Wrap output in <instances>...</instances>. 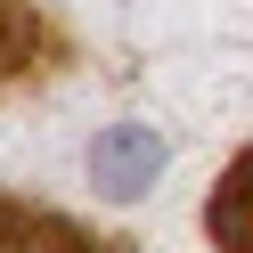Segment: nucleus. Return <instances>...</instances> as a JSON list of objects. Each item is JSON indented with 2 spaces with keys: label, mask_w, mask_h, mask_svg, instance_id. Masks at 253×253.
<instances>
[{
  "label": "nucleus",
  "mask_w": 253,
  "mask_h": 253,
  "mask_svg": "<svg viewBox=\"0 0 253 253\" xmlns=\"http://www.w3.org/2000/svg\"><path fill=\"white\" fill-rule=\"evenodd\" d=\"M164 164H171V147L147 123H115V131H98V147H90V188H98L106 204H139L164 180Z\"/></svg>",
  "instance_id": "1"
},
{
  "label": "nucleus",
  "mask_w": 253,
  "mask_h": 253,
  "mask_svg": "<svg viewBox=\"0 0 253 253\" xmlns=\"http://www.w3.org/2000/svg\"><path fill=\"white\" fill-rule=\"evenodd\" d=\"M0 253H123V245H98L90 229H74L66 212H41L25 196H0Z\"/></svg>",
  "instance_id": "2"
},
{
  "label": "nucleus",
  "mask_w": 253,
  "mask_h": 253,
  "mask_svg": "<svg viewBox=\"0 0 253 253\" xmlns=\"http://www.w3.org/2000/svg\"><path fill=\"white\" fill-rule=\"evenodd\" d=\"M57 57V33H49V17H41L33 0H0V90L8 82H25L33 66H49Z\"/></svg>",
  "instance_id": "3"
},
{
  "label": "nucleus",
  "mask_w": 253,
  "mask_h": 253,
  "mask_svg": "<svg viewBox=\"0 0 253 253\" xmlns=\"http://www.w3.org/2000/svg\"><path fill=\"white\" fill-rule=\"evenodd\" d=\"M212 237H220V253H253V155L220 171V188H212Z\"/></svg>",
  "instance_id": "4"
}]
</instances>
